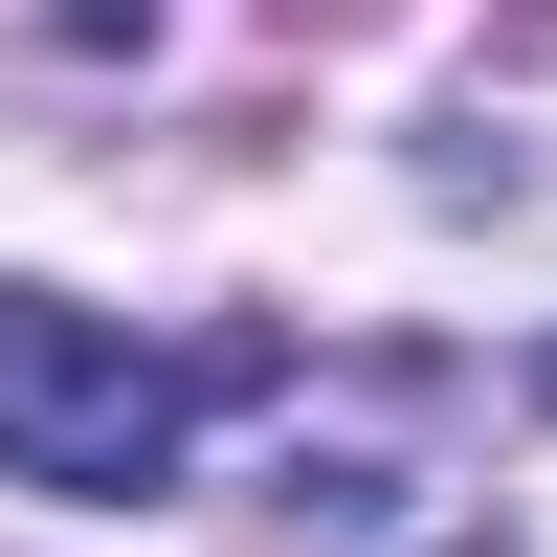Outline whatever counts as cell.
Here are the masks:
<instances>
[{"mask_svg":"<svg viewBox=\"0 0 557 557\" xmlns=\"http://www.w3.org/2000/svg\"><path fill=\"white\" fill-rule=\"evenodd\" d=\"M268 380L246 335L223 357H134L112 312L67 290H0V491H67V513H134V491H178V446H201V401Z\"/></svg>","mask_w":557,"mask_h":557,"instance_id":"6da1fadb","label":"cell"},{"mask_svg":"<svg viewBox=\"0 0 557 557\" xmlns=\"http://www.w3.org/2000/svg\"><path fill=\"white\" fill-rule=\"evenodd\" d=\"M67 23H89V45H112V23H134V0H67Z\"/></svg>","mask_w":557,"mask_h":557,"instance_id":"7a4b0ae2","label":"cell"},{"mask_svg":"<svg viewBox=\"0 0 557 557\" xmlns=\"http://www.w3.org/2000/svg\"><path fill=\"white\" fill-rule=\"evenodd\" d=\"M535 401H557V357H535Z\"/></svg>","mask_w":557,"mask_h":557,"instance_id":"3957f363","label":"cell"}]
</instances>
